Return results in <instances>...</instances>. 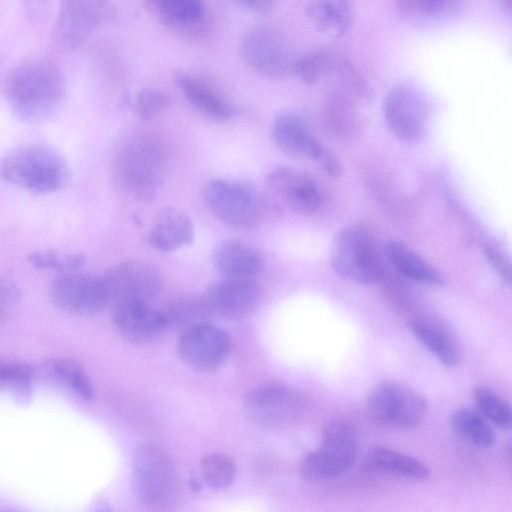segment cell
Returning a JSON list of instances; mask_svg holds the SVG:
<instances>
[{"instance_id": "obj_1", "label": "cell", "mask_w": 512, "mask_h": 512, "mask_svg": "<svg viewBox=\"0 0 512 512\" xmlns=\"http://www.w3.org/2000/svg\"><path fill=\"white\" fill-rule=\"evenodd\" d=\"M11 110L21 120L36 123L50 117L65 94V79L52 61L34 58L16 66L6 81Z\"/></svg>"}, {"instance_id": "obj_2", "label": "cell", "mask_w": 512, "mask_h": 512, "mask_svg": "<svg viewBox=\"0 0 512 512\" xmlns=\"http://www.w3.org/2000/svg\"><path fill=\"white\" fill-rule=\"evenodd\" d=\"M7 182L37 193L63 188L71 171L63 157L44 145L27 144L9 151L0 163Z\"/></svg>"}, {"instance_id": "obj_3", "label": "cell", "mask_w": 512, "mask_h": 512, "mask_svg": "<svg viewBox=\"0 0 512 512\" xmlns=\"http://www.w3.org/2000/svg\"><path fill=\"white\" fill-rule=\"evenodd\" d=\"M132 471L136 495L147 510L173 509L178 497V474L165 449L155 443L140 444L133 455Z\"/></svg>"}, {"instance_id": "obj_4", "label": "cell", "mask_w": 512, "mask_h": 512, "mask_svg": "<svg viewBox=\"0 0 512 512\" xmlns=\"http://www.w3.org/2000/svg\"><path fill=\"white\" fill-rule=\"evenodd\" d=\"M203 197L215 217L233 229L252 230L263 219L265 202L251 182L211 179L204 186Z\"/></svg>"}, {"instance_id": "obj_5", "label": "cell", "mask_w": 512, "mask_h": 512, "mask_svg": "<svg viewBox=\"0 0 512 512\" xmlns=\"http://www.w3.org/2000/svg\"><path fill=\"white\" fill-rule=\"evenodd\" d=\"M357 453L358 439L353 427L342 420H331L322 429L320 447L302 460L300 473L312 482L332 479L350 469Z\"/></svg>"}, {"instance_id": "obj_6", "label": "cell", "mask_w": 512, "mask_h": 512, "mask_svg": "<svg viewBox=\"0 0 512 512\" xmlns=\"http://www.w3.org/2000/svg\"><path fill=\"white\" fill-rule=\"evenodd\" d=\"M330 261L342 278L361 285H372L383 275V267L373 240L360 226H347L334 236Z\"/></svg>"}, {"instance_id": "obj_7", "label": "cell", "mask_w": 512, "mask_h": 512, "mask_svg": "<svg viewBox=\"0 0 512 512\" xmlns=\"http://www.w3.org/2000/svg\"><path fill=\"white\" fill-rule=\"evenodd\" d=\"M115 170L120 184L129 194L140 200H150L162 180L161 150L150 139H131L118 151Z\"/></svg>"}, {"instance_id": "obj_8", "label": "cell", "mask_w": 512, "mask_h": 512, "mask_svg": "<svg viewBox=\"0 0 512 512\" xmlns=\"http://www.w3.org/2000/svg\"><path fill=\"white\" fill-rule=\"evenodd\" d=\"M366 411L378 425L409 429L423 421L428 405L421 394L406 384L382 381L369 392Z\"/></svg>"}, {"instance_id": "obj_9", "label": "cell", "mask_w": 512, "mask_h": 512, "mask_svg": "<svg viewBox=\"0 0 512 512\" xmlns=\"http://www.w3.org/2000/svg\"><path fill=\"white\" fill-rule=\"evenodd\" d=\"M302 395L283 383H266L250 389L243 399L247 420L263 429H278L294 422L303 410Z\"/></svg>"}, {"instance_id": "obj_10", "label": "cell", "mask_w": 512, "mask_h": 512, "mask_svg": "<svg viewBox=\"0 0 512 512\" xmlns=\"http://www.w3.org/2000/svg\"><path fill=\"white\" fill-rule=\"evenodd\" d=\"M383 118L390 132L405 143H418L426 135L428 107L414 87L399 84L391 88L382 103Z\"/></svg>"}, {"instance_id": "obj_11", "label": "cell", "mask_w": 512, "mask_h": 512, "mask_svg": "<svg viewBox=\"0 0 512 512\" xmlns=\"http://www.w3.org/2000/svg\"><path fill=\"white\" fill-rule=\"evenodd\" d=\"M109 302L147 303L159 294L162 280L151 264L141 260H128L108 269L101 277Z\"/></svg>"}, {"instance_id": "obj_12", "label": "cell", "mask_w": 512, "mask_h": 512, "mask_svg": "<svg viewBox=\"0 0 512 512\" xmlns=\"http://www.w3.org/2000/svg\"><path fill=\"white\" fill-rule=\"evenodd\" d=\"M232 348L229 334L210 322L182 333L177 343L180 359L201 372H214L223 367L231 356Z\"/></svg>"}, {"instance_id": "obj_13", "label": "cell", "mask_w": 512, "mask_h": 512, "mask_svg": "<svg viewBox=\"0 0 512 512\" xmlns=\"http://www.w3.org/2000/svg\"><path fill=\"white\" fill-rule=\"evenodd\" d=\"M241 56L254 71L280 78L292 70L294 59L281 33L270 26H257L243 36Z\"/></svg>"}, {"instance_id": "obj_14", "label": "cell", "mask_w": 512, "mask_h": 512, "mask_svg": "<svg viewBox=\"0 0 512 512\" xmlns=\"http://www.w3.org/2000/svg\"><path fill=\"white\" fill-rule=\"evenodd\" d=\"M260 295L252 279L224 278L209 285L200 298L210 318L235 321L253 313Z\"/></svg>"}, {"instance_id": "obj_15", "label": "cell", "mask_w": 512, "mask_h": 512, "mask_svg": "<svg viewBox=\"0 0 512 512\" xmlns=\"http://www.w3.org/2000/svg\"><path fill=\"white\" fill-rule=\"evenodd\" d=\"M50 297L58 308L80 315L96 314L109 303L101 277L79 272L57 276L51 283Z\"/></svg>"}, {"instance_id": "obj_16", "label": "cell", "mask_w": 512, "mask_h": 512, "mask_svg": "<svg viewBox=\"0 0 512 512\" xmlns=\"http://www.w3.org/2000/svg\"><path fill=\"white\" fill-rule=\"evenodd\" d=\"M267 188L292 211L311 215L322 205V191L311 175L291 166H278L266 177Z\"/></svg>"}, {"instance_id": "obj_17", "label": "cell", "mask_w": 512, "mask_h": 512, "mask_svg": "<svg viewBox=\"0 0 512 512\" xmlns=\"http://www.w3.org/2000/svg\"><path fill=\"white\" fill-rule=\"evenodd\" d=\"M147 8L162 24L186 38H203L212 29L211 15L198 0H152Z\"/></svg>"}, {"instance_id": "obj_18", "label": "cell", "mask_w": 512, "mask_h": 512, "mask_svg": "<svg viewBox=\"0 0 512 512\" xmlns=\"http://www.w3.org/2000/svg\"><path fill=\"white\" fill-rule=\"evenodd\" d=\"M107 7L101 1L72 0L60 4L55 34L65 48L79 46L106 16Z\"/></svg>"}, {"instance_id": "obj_19", "label": "cell", "mask_w": 512, "mask_h": 512, "mask_svg": "<svg viewBox=\"0 0 512 512\" xmlns=\"http://www.w3.org/2000/svg\"><path fill=\"white\" fill-rule=\"evenodd\" d=\"M271 135L278 149L293 158L314 161L324 146L307 121L294 111L281 112L274 118Z\"/></svg>"}, {"instance_id": "obj_20", "label": "cell", "mask_w": 512, "mask_h": 512, "mask_svg": "<svg viewBox=\"0 0 512 512\" xmlns=\"http://www.w3.org/2000/svg\"><path fill=\"white\" fill-rule=\"evenodd\" d=\"M113 322L119 334L133 344L147 343L166 330L161 311L147 303L113 305Z\"/></svg>"}, {"instance_id": "obj_21", "label": "cell", "mask_w": 512, "mask_h": 512, "mask_svg": "<svg viewBox=\"0 0 512 512\" xmlns=\"http://www.w3.org/2000/svg\"><path fill=\"white\" fill-rule=\"evenodd\" d=\"M213 262L225 278L252 279L264 266V258L254 247L238 240H226L215 249Z\"/></svg>"}, {"instance_id": "obj_22", "label": "cell", "mask_w": 512, "mask_h": 512, "mask_svg": "<svg viewBox=\"0 0 512 512\" xmlns=\"http://www.w3.org/2000/svg\"><path fill=\"white\" fill-rule=\"evenodd\" d=\"M194 224L183 210L168 206L158 214L148 235L149 244L156 250L170 252L193 241Z\"/></svg>"}, {"instance_id": "obj_23", "label": "cell", "mask_w": 512, "mask_h": 512, "mask_svg": "<svg viewBox=\"0 0 512 512\" xmlns=\"http://www.w3.org/2000/svg\"><path fill=\"white\" fill-rule=\"evenodd\" d=\"M174 81L191 106L205 117L216 122L232 117V106L205 82L181 71L175 73Z\"/></svg>"}, {"instance_id": "obj_24", "label": "cell", "mask_w": 512, "mask_h": 512, "mask_svg": "<svg viewBox=\"0 0 512 512\" xmlns=\"http://www.w3.org/2000/svg\"><path fill=\"white\" fill-rule=\"evenodd\" d=\"M305 14L318 31L331 37L347 34L355 20L353 4L346 0L310 1Z\"/></svg>"}, {"instance_id": "obj_25", "label": "cell", "mask_w": 512, "mask_h": 512, "mask_svg": "<svg viewBox=\"0 0 512 512\" xmlns=\"http://www.w3.org/2000/svg\"><path fill=\"white\" fill-rule=\"evenodd\" d=\"M385 254L399 273L412 280L431 286H441L445 283V276L439 270L398 240L386 243Z\"/></svg>"}, {"instance_id": "obj_26", "label": "cell", "mask_w": 512, "mask_h": 512, "mask_svg": "<svg viewBox=\"0 0 512 512\" xmlns=\"http://www.w3.org/2000/svg\"><path fill=\"white\" fill-rule=\"evenodd\" d=\"M363 467L395 475L405 479L423 480L429 476V470L418 459L388 448H374L363 459Z\"/></svg>"}, {"instance_id": "obj_27", "label": "cell", "mask_w": 512, "mask_h": 512, "mask_svg": "<svg viewBox=\"0 0 512 512\" xmlns=\"http://www.w3.org/2000/svg\"><path fill=\"white\" fill-rule=\"evenodd\" d=\"M407 327L443 365L455 367L461 362V352L451 335L426 319H413Z\"/></svg>"}, {"instance_id": "obj_28", "label": "cell", "mask_w": 512, "mask_h": 512, "mask_svg": "<svg viewBox=\"0 0 512 512\" xmlns=\"http://www.w3.org/2000/svg\"><path fill=\"white\" fill-rule=\"evenodd\" d=\"M161 313L165 329L179 335L196 326L209 323L211 319L200 297H179L171 301Z\"/></svg>"}, {"instance_id": "obj_29", "label": "cell", "mask_w": 512, "mask_h": 512, "mask_svg": "<svg viewBox=\"0 0 512 512\" xmlns=\"http://www.w3.org/2000/svg\"><path fill=\"white\" fill-rule=\"evenodd\" d=\"M455 432L480 448H490L496 437L493 429L479 413L466 408L455 410L450 417Z\"/></svg>"}, {"instance_id": "obj_30", "label": "cell", "mask_w": 512, "mask_h": 512, "mask_svg": "<svg viewBox=\"0 0 512 512\" xmlns=\"http://www.w3.org/2000/svg\"><path fill=\"white\" fill-rule=\"evenodd\" d=\"M335 56L322 48H313L294 59L292 70L306 84H313L336 69Z\"/></svg>"}, {"instance_id": "obj_31", "label": "cell", "mask_w": 512, "mask_h": 512, "mask_svg": "<svg viewBox=\"0 0 512 512\" xmlns=\"http://www.w3.org/2000/svg\"><path fill=\"white\" fill-rule=\"evenodd\" d=\"M47 367L56 379L68 384L83 400L94 399L93 384L79 363L71 359H53Z\"/></svg>"}, {"instance_id": "obj_32", "label": "cell", "mask_w": 512, "mask_h": 512, "mask_svg": "<svg viewBox=\"0 0 512 512\" xmlns=\"http://www.w3.org/2000/svg\"><path fill=\"white\" fill-rule=\"evenodd\" d=\"M200 471L205 484L213 490L228 488L234 481V461L221 453H209L200 460Z\"/></svg>"}, {"instance_id": "obj_33", "label": "cell", "mask_w": 512, "mask_h": 512, "mask_svg": "<svg viewBox=\"0 0 512 512\" xmlns=\"http://www.w3.org/2000/svg\"><path fill=\"white\" fill-rule=\"evenodd\" d=\"M325 122L340 137L351 136L356 128V115L347 96L333 94L326 102Z\"/></svg>"}, {"instance_id": "obj_34", "label": "cell", "mask_w": 512, "mask_h": 512, "mask_svg": "<svg viewBox=\"0 0 512 512\" xmlns=\"http://www.w3.org/2000/svg\"><path fill=\"white\" fill-rule=\"evenodd\" d=\"M479 414L500 428H509L512 422L510 405L488 387L478 386L473 391Z\"/></svg>"}, {"instance_id": "obj_35", "label": "cell", "mask_w": 512, "mask_h": 512, "mask_svg": "<svg viewBox=\"0 0 512 512\" xmlns=\"http://www.w3.org/2000/svg\"><path fill=\"white\" fill-rule=\"evenodd\" d=\"M397 9L412 17H432L456 13L461 2L455 0H401L396 2Z\"/></svg>"}, {"instance_id": "obj_36", "label": "cell", "mask_w": 512, "mask_h": 512, "mask_svg": "<svg viewBox=\"0 0 512 512\" xmlns=\"http://www.w3.org/2000/svg\"><path fill=\"white\" fill-rule=\"evenodd\" d=\"M171 105V98L168 93L158 88L146 87L141 89L133 101L135 114L143 120H151Z\"/></svg>"}, {"instance_id": "obj_37", "label": "cell", "mask_w": 512, "mask_h": 512, "mask_svg": "<svg viewBox=\"0 0 512 512\" xmlns=\"http://www.w3.org/2000/svg\"><path fill=\"white\" fill-rule=\"evenodd\" d=\"M32 369L23 363H1L0 382H14L19 387L29 385Z\"/></svg>"}, {"instance_id": "obj_38", "label": "cell", "mask_w": 512, "mask_h": 512, "mask_svg": "<svg viewBox=\"0 0 512 512\" xmlns=\"http://www.w3.org/2000/svg\"><path fill=\"white\" fill-rule=\"evenodd\" d=\"M314 161L329 177L338 178L341 176L342 165L333 151L325 144Z\"/></svg>"}, {"instance_id": "obj_39", "label": "cell", "mask_w": 512, "mask_h": 512, "mask_svg": "<svg viewBox=\"0 0 512 512\" xmlns=\"http://www.w3.org/2000/svg\"><path fill=\"white\" fill-rule=\"evenodd\" d=\"M61 256L54 250H40L29 254V262L40 269L58 270Z\"/></svg>"}, {"instance_id": "obj_40", "label": "cell", "mask_w": 512, "mask_h": 512, "mask_svg": "<svg viewBox=\"0 0 512 512\" xmlns=\"http://www.w3.org/2000/svg\"><path fill=\"white\" fill-rule=\"evenodd\" d=\"M21 290L8 278H0V304L11 305L17 303L21 299Z\"/></svg>"}, {"instance_id": "obj_41", "label": "cell", "mask_w": 512, "mask_h": 512, "mask_svg": "<svg viewBox=\"0 0 512 512\" xmlns=\"http://www.w3.org/2000/svg\"><path fill=\"white\" fill-rule=\"evenodd\" d=\"M485 254L487 255L490 262L497 269L498 273L509 281L510 279V267L508 262L505 261L503 256L499 253L497 249L494 247L486 245L484 249Z\"/></svg>"}, {"instance_id": "obj_42", "label": "cell", "mask_w": 512, "mask_h": 512, "mask_svg": "<svg viewBox=\"0 0 512 512\" xmlns=\"http://www.w3.org/2000/svg\"><path fill=\"white\" fill-rule=\"evenodd\" d=\"M86 257L80 253L66 254L61 256L58 270L63 273L77 272L84 266Z\"/></svg>"}, {"instance_id": "obj_43", "label": "cell", "mask_w": 512, "mask_h": 512, "mask_svg": "<svg viewBox=\"0 0 512 512\" xmlns=\"http://www.w3.org/2000/svg\"><path fill=\"white\" fill-rule=\"evenodd\" d=\"M237 3L249 10L259 13L267 12L273 6V2L269 0H241Z\"/></svg>"}, {"instance_id": "obj_44", "label": "cell", "mask_w": 512, "mask_h": 512, "mask_svg": "<svg viewBox=\"0 0 512 512\" xmlns=\"http://www.w3.org/2000/svg\"><path fill=\"white\" fill-rule=\"evenodd\" d=\"M95 512H112V509L107 503L101 502L96 507Z\"/></svg>"}, {"instance_id": "obj_45", "label": "cell", "mask_w": 512, "mask_h": 512, "mask_svg": "<svg viewBox=\"0 0 512 512\" xmlns=\"http://www.w3.org/2000/svg\"><path fill=\"white\" fill-rule=\"evenodd\" d=\"M3 316H4V309H3V306L0 304V320L2 319Z\"/></svg>"}]
</instances>
